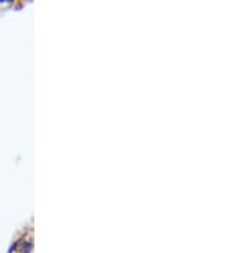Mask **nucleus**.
<instances>
[{"label":"nucleus","mask_w":230,"mask_h":253,"mask_svg":"<svg viewBox=\"0 0 230 253\" xmlns=\"http://www.w3.org/2000/svg\"><path fill=\"white\" fill-rule=\"evenodd\" d=\"M9 253H31V240L21 238L13 244Z\"/></svg>","instance_id":"nucleus-1"}]
</instances>
